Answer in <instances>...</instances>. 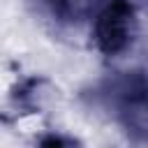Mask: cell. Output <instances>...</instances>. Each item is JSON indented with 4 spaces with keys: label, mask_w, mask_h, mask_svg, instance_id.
<instances>
[{
    "label": "cell",
    "mask_w": 148,
    "mask_h": 148,
    "mask_svg": "<svg viewBox=\"0 0 148 148\" xmlns=\"http://www.w3.org/2000/svg\"><path fill=\"white\" fill-rule=\"evenodd\" d=\"M130 18H132V7L123 0L111 2L97 21V42L102 51L116 53L127 44L130 37Z\"/></svg>",
    "instance_id": "1"
}]
</instances>
